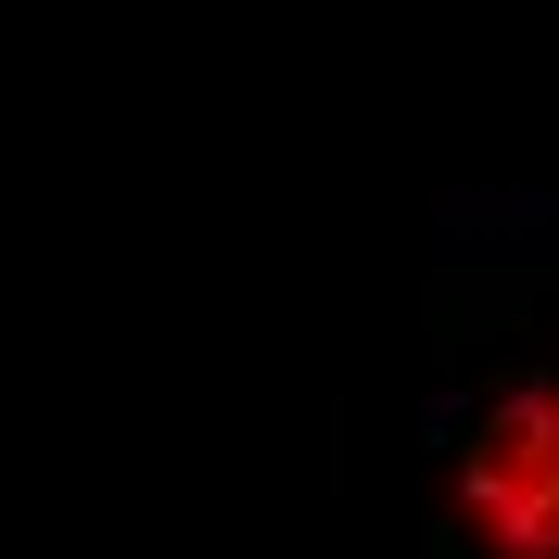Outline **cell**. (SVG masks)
I'll return each instance as SVG.
<instances>
[{
    "label": "cell",
    "instance_id": "obj_1",
    "mask_svg": "<svg viewBox=\"0 0 559 559\" xmlns=\"http://www.w3.org/2000/svg\"><path fill=\"white\" fill-rule=\"evenodd\" d=\"M457 522H471L484 559H559V382L509 394V407L471 432Z\"/></svg>",
    "mask_w": 559,
    "mask_h": 559
}]
</instances>
